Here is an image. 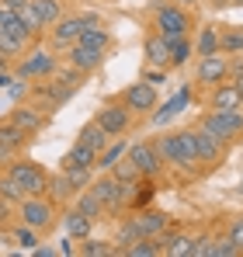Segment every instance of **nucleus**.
<instances>
[{
    "label": "nucleus",
    "mask_w": 243,
    "mask_h": 257,
    "mask_svg": "<svg viewBox=\"0 0 243 257\" xmlns=\"http://www.w3.org/2000/svg\"><path fill=\"white\" fill-rule=\"evenodd\" d=\"M18 222L39 229L42 236H45V233L59 222V205H56L49 195H25V198L18 202Z\"/></svg>",
    "instance_id": "1"
},
{
    "label": "nucleus",
    "mask_w": 243,
    "mask_h": 257,
    "mask_svg": "<svg viewBox=\"0 0 243 257\" xmlns=\"http://www.w3.org/2000/svg\"><path fill=\"white\" fill-rule=\"evenodd\" d=\"M202 128H208L219 143H236L243 136V108H233V111H205L202 115Z\"/></svg>",
    "instance_id": "2"
},
{
    "label": "nucleus",
    "mask_w": 243,
    "mask_h": 257,
    "mask_svg": "<svg viewBox=\"0 0 243 257\" xmlns=\"http://www.w3.org/2000/svg\"><path fill=\"white\" fill-rule=\"evenodd\" d=\"M7 174L21 184L25 195H45V184H49V171L35 164V160H11Z\"/></svg>",
    "instance_id": "3"
},
{
    "label": "nucleus",
    "mask_w": 243,
    "mask_h": 257,
    "mask_svg": "<svg viewBox=\"0 0 243 257\" xmlns=\"http://www.w3.org/2000/svg\"><path fill=\"white\" fill-rule=\"evenodd\" d=\"M59 66H56V56L49 52V49H32L18 66H14V77H21V80H49L52 73H56Z\"/></svg>",
    "instance_id": "4"
},
{
    "label": "nucleus",
    "mask_w": 243,
    "mask_h": 257,
    "mask_svg": "<svg viewBox=\"0 0 243 257\" xmlns=\"http://www.w3.org/2000/svg\"><path fill=\"white\" fill-rule=\"evenodd\" d=\"M118 101L132 111V115H150V111L160 104V97H157V84H150V80H136V84H129L125 90H122Z\"/></svg>",
    "instance_id": "5"
},
{
    "label": "nucleus",
    "mask_w": 243,
    "mask_h": 257,
    "mask_svg": "<svg viewBox=\"0 0 243 257\" xmlns=\"http://www.w3.org/2000/svg\"><path fill=\"white\" fill-rule=\"evenodd\" d=\"M191 25H195V18L181 4H170L167 0L163 7H157V32L160 35H188Z\"/></svg>",
    "instance_id": "6"
},
{
    "label": "nucleus",
    "mask_w": 243,
    "mask_h": 257,
    "mask_svg": "<svg viewBox=\"0 0 243 257\" xmlns=\"http://www.w3.org/2000/svg\"><path fill=\"white\" fill-rule=\"evenodd\" d=\"M125 157L132 160V167L143 174V177H157V174L163 171V160H160V153H157V143H132Z\"/></svg>",
    "instance_id": "7"
},
{
    "label": "nucleus",
    "mask_w": 243,
    "mask_h": 257,
    "mask_svg": "<svg viewBox=\"0 0 243 257\" xmlns=\"http://www.w3.org/2000/svg\"><path fill=\"white\" fill-rule=\"evenodd\" d=\"M94 122L115 139V136H125V132H129V125H132V111H129L122 101H115V104H104V108L94 115Z\"/></svg>",
    "instance_id": "8"
},
{
    "label": "nucleus",
    "mask_w": 243,
    "mask_h": 257,
    "mask_svg": "<svg viewBox=\"0 0 243 257\" xmlns=\"http://www.w3.org/2000/svg\"><path fill=\"white\" fill-rule=\"evenodd\" d=\"M195 80L202 87H215V84H222V80H229V59L222 52L202 56L198 59V70H195Z\"/></svg>",
    "instance_id": "9"
},
{
    "label": "nucleus",
    "mask_w": 243,
    "mask_h": 257,
    "mask_svg": "<svg viewBox=\"0 0 243 257\" xmlns=\"http://www.w3.org/2000/svg\"><path fill=\"white\" fill-rule=\"evenodd\" d=\"M208 108H212V111H233V108H243V94L236 90L233 80H222V84L208 87Z\"/></svg>",
    "instance_id": "10"
},
{
    "label": "nucleus",
    "mask_w": 243,
    "mask_h": 257,
    "mask_svg": "<svg viewBox=\"0 0 243 257\" xmlns=\"http://www.w3.org/2000/svg\"><path fill=\"white\" fill-rule=\"evenodd\" d=\"M195 132V150H198V164L202 167H212V164H219L222 160V150H226V143H219L208 128H191Z\"/></svg>",
    "instance_id": "11"
},
{
    "label": "nucleus",
    "mask_w": 243,
    "mask_h": 257,
    "mask_svg": "<svg viewBox=\"0 0 243 257\" xmlns=\"http://www.w3.org/2000/svg\"><path fill=\"white\" fill-rule=\"evenodd\" d=\"M7 122H11V125H18L21 132H28V136H39L49 118L39 115V108H32V104H18V108H11V111H7Z\"/></svg>",
    "instance_id": "12"
},
{
    "label": "nucleus",
    "mask_w": 243,
    "mask_h": 257,
    "mask_svg": "<svg viewBox=\"0 0 243 257\" xmlns=\"http://www.w3.org/2000/svg\"><path fill=\"white\" fill-rule=\"evenodd\" d=\"M87 28L83 25V14H73V18H59L52 25V45L56 49H70V45L80 39V32Z\"/></svg>",
    "instance_id": "13"
},
{
    "label": "nucleus",
    "mask_w": 243,
    "mask_h": 257,
    "mask_svg": "<svg viewBox=\"0 0 243 257\" xmlns=\"http://www.w3.org/2000/svg\"><path fill=\"white\" fill-rule=\"evenodd\" d=\"M132 219H136V226H139L143 236H163V233L170 229V215L160 212V209H146V205H143Z\"/></svg>",
    "instance_id": "14"
},
{
    "label": "nucleus",
    "mask_w": 243,
    "mask_h": 257,
    "mask_svg": "<svg viewBox=\"0 0 243 257\" xmlns=\"http://www.w3.org/2000/svg\"><path fill=\"white\" fill-rule=\"evenodd\" d=\"M45 195H49V198H52V202H56V205L63 209V205H70V202L77 198V188L70 184V177H66L63 171H56V174H49V184H45Z\"/></svg>",
    "instance_id": "15"
},
{
    "label": "nucleus",
    "mask_w": 243,
    "mask_h": 257,
    "mask_svg": "<svg viewBox=\"0 0 243 257\" xmlns=\"http://www.w3.org/2000/svg\"><path fill=\"white\" fill-rule=\"evenodd\" d=\"M70 66H77V70H83V73H94L97 66H101V59H104V52L101 49H90V45H80L73 42L70 45Z\"/></svg>",
    "instance_id": "16"
},
{
    "label": "nucleus",
    "mask_w": 243,
    "mask_h": 257,
    "mask_svg": "<svg viewBox=\"0 0 243 257\" xmlns=\"http://www.w3.org/2000/svg\"><path fill=\"white\" fill-rule=\"evenodd\" d=\"M63 229H66L70 240H87V236L94 233V219L83 215L80 209L73 205V209H66V215H63Z\"/></svg>",
    "instance_id": "17"
},
{
    "label": "nucleus",
    "mask_w": 243,
    "mask_h": 257,
    "mask_svg": "<svg viewBox=\"0 0 243 257\" xmlns=\"http://www.w3.org/2000/svg\"><path fill=\"white\" fill-rule=\"evenodd\" d=\"M66 167H97V150H90L83 143H73L59 160V171H66Z\"/></svg>",
    "instance_id": "18"
},
{
    "label": "nucleus",
    "mask_w": 243,
    "mask_h": 257,
    "mask_svg": "<svg viewBox=\"0 0 243 257\" xmlns=\"http://www.w3.org/2000/svg\"><path fill=\"white\" fill-rule=\"evenodd\" d=\"M146 63L153 70H170V49H167V35H150L146 39Z\"/></svg>",
    "instance_id": "19"
},
{
    "label": "nucleus",
    "mask_w": 243,
    "mask_h": 257,
    "mask_svg": "<svg viewBox=\"0 0 243 257\" xmlns=\"http://www.w3.org/2000/svg\"><path fill=\"white\" fill-rule=\"evenodd\" d=\"M188 101H191V87H181V94H174V97H170L163 108H153V111H150L153 125H167V122H170V118H174V115H177V111L188 104Z\"/></svg>",
    "instance_id": "20"
},
{
    "label": "nucleus",
    "mask_w": 243,
    "mask_h": 257,
    "mask_svg": "<svg viewBox=\"0 0 243 257\" xmlns=\"http://www.w3.org/2000/svg\"><path fill=\"white\" fill-rule=\"evenodd\" d=\"M32 139H35V136H28V132H21L18 125H11L7 118L0 122V143H4L7 150H14L18 157H21V153L28 150V143H32Z\"/></svg>",
    "instance_id": "21"
},
{
    "label": "nucleus",
    "mask_w": 243,
    "mask_h": 257,
    "mask_svg": "<svg viewBox=\"0 0 243 257\" xmlns=\"http://www.w3.org/2000/svg\"><path fill=\"white\" fill-rule=\"evenodd\" d=\"M177 167H202L198 150H195V132H177Z\"/></svg>",
    "instance_id": "22"
},
{
    "label": "nucleus",
    "mask_w": 243,
    "mask_h": 257,
    "mask_svg": "<svg viewBox=\"0 0 243 257\" xmlns=\"http://www.w3.org/2000/svg\"><path fill=\"white\" fill-rule=\"evenodd\" d=\"M125 153H129V143H125V136H115V139H111V143H108V146L97 153V167H101V171H111V167L118 164Z\"/></svg>",
    "instance_id": "23"
},
{
    "label": "nucleus",
    "mask_w": 243,
    "mask_h": 257,
    "mask_svg": "<svg viewBox=\"0 0 243 257\" xmlns=\"http://www.w3.org/2000/svg\"><path fill=\"white\" fill-rule=\"evenodd\" d=\"M32 11H35L42 28H52L63 18V0H32Z\"/></svg>",
    "instance_id": "24"
},
{
    "label": "nucleus",
    "mask_w": 243,
    "mask_h": 257,
    "mask_svg": "<svg viewBox=\"0 0 243 257\" xmlns=\"http://www.w3.org/2000/svg\"><path fill=\"white\" fill-rule=\"evenodd\" d=\"M191 240H195V236H188V233H170V229H167V233L160 236V247H163L167 257H188Z\"/></svg>",
    "instance_id": "25"
},
{
    "label": "nucleus",
    "mask_w": 243,
    "mask_h": 257,
    "mask_svg": "<svg viewBox=\"0 0 243 257\" xmlns=\"http://www.w3.org/2000/svg\"><path fill=\"white\" fill-rule=\"evenodd\" d=\"M167 49H170V66H184L195 52V45L188 35H167Z\"/></svg>",
    "instance_id": "26"
},
{
    "label": "nucleus",
    "mask_w": 243,
    "mask_h": 257,
    "mask_svg": "<svg viewBox=\"0 0 243 257\" xmlns=\"http://www.w3.org/2000/svg\"><path fill=\"white\" fill-rule=\"evenodd\" d=\"M77 143H83V146H90V150H97V153H101V150L111 143V136L97 125V122H87V125L80 128V136H77Z\"/></svg>",
    "instance_id": "27"
},
{
    "label": "nucleus",
    "mask_w": 243,
    "mask_h": 257,
    "mask_svg": "<svg viewBox=\"0 0 243 257\" xmlns=\"http://www.w3.org/2000/svg\"><path fill=\"white\" fill-rule=\"evenodd\" d=\"M0 28H7V32H11V35H14V39H18V42L25 45V49H28V45L35 42V39H42L39 32H32V28H28V25H25V21H21V14H18V11H14V14H11V18H7V21H4V25H0Z\"/></svg>",
    "instance_id": "28"
},
{
    "label": "nucleus",
    "mask_w": 243,
    "mask_h": 257,
    "mask_svg": "<svg viewBox=\"0 0 243 257\" xmlns=\"http://www.w3.org/2000/svg\"><path fill=\"white\" fill-rule=\"evenodd\" d=\"M73 205H77V209H80L83 215H90L94 222H97V219H104V205H101V198H97V195H94L90 188H83V191H77Z\"/></svg>",
    "instance_id": "29"
},
{
    "label": "nucleus",
    "mask_w": 243,
    "mask_h": 257,
    "mask_svg": "<svg viewBox=\"0 0 243 257\" xmlns=\"http://www.w3.org/2000/svg\"><path fill=\"white\" fill-rule=\"evenodd\" d=\"M122 254H125V257H157V254H163L160 236H139V240H136V243H129Z\"/></svg>",
    "instance_id": "30"
},
{
    "label": "nucleus",
    "mask_w": 243,
    "mask_h": 257,
    "mask_svg": "<svg viewBox=\"0 0 243 257\" xmlns=\"http://www.w3.org/2000/svg\"><path fill=\"white\" fill-rule=\"evenodd\" d=\"M77 254H83V257H115V254H122V250L111 247V240H94V236H87V240H80Z\"/></svg>",
    "instance_id": "31"
},
{
    "label": "nucleus",
    "mask_w": 243,
    "mask_h": 257,
    "mask_svg": "<svg viewBox=\"0 0 243 257\" xmlns=\"http://www.w3.org/2000/svg\"><path fill=\"white\" fill-rule=\"evenodd\" d=\"M80 45H90V49H101V52H108L111 49V32L101 25V28H83L80 39H77Z\"/></svg>",
    "instance_id": "32"
},
{
    "label": "nucleus",
    "mask_w": 243,
    "mask_h": 257,
    "mask_svg": "<svg viewBox=\"0 0 243 257\" xmlns=\"http://www.w3.org/2000/svg\"><path fill=\"white\" fill-rule=\"evenodd\" d=\"M195 52L198 56H215L219 52V28L215 25H205V32L198 35V42H195Z\"/></svg>",
    "instance_id": "33"
},
{
    "label": "nucleus",
    "mask_w": 243,
    "mask_h": 257,
    "mask_svg": "<svg viewBox=\"0 0 243 257\" xmlns=\"http://www.w3.org/2000/svg\"><path fill=\"white\" fill-rule=\"evenodd\" d=\"M153 143H157V153H160L163 164L177 167V132H163L160 139H153Z\"/></svg>",
    "instance_id": "34"
},
{
    "label": "nucleus",
    "mask_w": 243,
    "mask_h": 257,
    "mask_svg": "<svg viewBox=\"0 0 243 257\" xmlns=\"http://www.w3.org/2000/svg\"><path fill=\"white\" fill-rule=\"evenodd\" d=\"M11 236H14V240H18V247H25V250H35V247H39V240H42L39 229H32V226H25V222H18V226L11 229Z\"/></svg>",
    "instance_id": "35"
},
{
    "label": "nucleus",
    "mask_w": 243,
    "mask_h": 257,
    "mask_svg": "<svg viewBox=\"0 0 243 257\" xmlns=\"http://www.w3.org/2000/svg\"><path fill=\"white\" fill-rule=\"evenodd\" d=\"M219 52L222 56H243V32H222L219 35Z\"/></svg>",
    "instance_id": "36"
},
{
    "label": "nucleus",
    "mask_w": 243,
    "mask_h": 257,
    "mask_svg": "<svg viewBox=\"0 0 243 257\" xmlns=\"http://www.w3.org/2000/svg\"><path fill=\"white\" fill-rule=\"evenodd\" d=\"M139 236H143V233H139V226H136V219L129 215V219H125V222L118 226V236H115L111 243H118V250H125V247H129V243H136Z\"/></svg>",
    "instance_id": "37"
},
{
    "label": "nucleus",
    "mask_w": 243,
    "mask_h": 257,
    "mask_svg": "<svg viewBox=\"0 0 243 257\" xmlns=\"http://www.w3.org/2000/svg\"><path fill=\"white\" fill-rule=\"evenodd\" d=\"M0 198H7V202H14V205H18V202L25 198V191H21V184H18V181H14V177H11L7 171L0 174Z\"/></svg>",
    "instance_id": "38"
},
{
    "label": "nucleus",
    "mask_w": 243,
    "mask_h": 257,
    "mask_svg": "<svg viewBox=\"0 0 243 257\" xmlns=\"http://www.w3.org/2000/svg\"><path fill=\"white\" fill-rule=\"evenodd\" d=\"M14 226H18V205L0 198V233H11Z\"/></svg>",
    "instance_id": "39"
},
{
    "label": "nucleus",
    "mask_w": 243,
    "mask_h": 257,
    "mask_svg": "<svg viewBox=\"0 0 243 257\" xmlns=\"http://www.w3.org/2000/svg\"><path fill=\"white\" fill-rule=\"evenodd\" d=\"M21 52H25V45L18 42V39H14L7 28H0V56H7V59H18Z\"/></svg>",
    "instance_id": "40"
},
{
    "label": "nucleus",
    "mask_w": 243,
    "mask_h": 257,
    "mask_svg": "<svg viewBox=\"0 0 243 257\" xmlns=\"http://www.w3.org/2000/svg\"><path fill=\"white\" fill-rule=\"evenodd\" d=\"M111 174H115V177H118L122 184H136V181H139V177H143V174L136 171V167H132V160H129V157H122L118 164H115V167H111Z\"/></svg>",
    "instance_id": "41"
},
{
    "label": "nucleus",
    "mask_w": 243,
    "mask_h": 257,
    "mask_svg": "<svg viewBox=\"0 0 243 257\" xmlns=\"http://www.w3.org/2000/svg\"><path fill=\"white\" fill-rule=\"evenodd\" d=\"M243 250L229 240V236H219V240H212V257H240Z\"/></svg>",
    "instance_id": "42"
},
{
    "label": "nucleus",
    "mask_w": 243,
    "mask_h": 257,
    "mask_svg": "<svg viewBox=\"0 0 243 257\" xmlns=\"http://www.w3.org/2000/svg\"><path fill=\"white\" fill-rule=\"evenodd\" d=\"M188 257H212V236H195Z\"/></svg>",
    "instance_id": "43"
},
{
    "label": "nucleus",
    "mask_w": 243,
    "mask_h": 257,
    "mask_svg": "<svg viewBox=\"0 0 243 257\" xmlns=\"http://www.w3.org/2000/svg\"><path fill=\"white\" fill-rule=\"evenodd\" d=\"M226 236H229V240H233V243L243 250V215H236V219L226 226Z\"/></svg>",
    "instance_id": "44"
},
{
    "label": "nucleus",
    "mask_w": 243,
    "mask_h": 257,
    "mask_svg": "<svg viewBox=\"0 0 243 257\" xmlns=\"http://www.w3.org/2000/svg\"><path fill=\"white\" fill-rule=\"evenodd\" d=\"M229 80H233L236 90L243 94V56H233V63H229Z\"/></svg>",
    "instance_id": "45"
},
{
    "label": "nucleus",
    "mask_w": 243,
    "mask_h": 257,
    "mask_svg": "<svg viewBox=\"0 0 243 257\" xmlns=\"http://www.w3.org/2000/svg\"><path fill=\"white\" fill-rule=\"evenodd\" d=\"M11 160H18V153H14V150H7V146L0 143V167H11Z\"/></svg>",
    "instance_id": "46"
},
{
    "label": "nucleus",
    "mask_w": 243,
    "mask_h": 257,
    "mask_svg": "<svg viewBox=\"0 0 243 257\" xmlns=\"http://www.w3.org/2000/svg\"><path fill=\"white\" fill-rule=\"evenodd\" d=\"M163 73H167V70H150V66H146V73H143V77H146L150 84H163V80H167Z\"/></svg>",
    "instance_id": "47"
},
{
    "label": "nucleus",
    "mask_w": 243,
    "mask_h": 257,
    "mask_svg": "<svg viewBox=\"0 0 243 257\" xmlns=\"http://www.w3.org/2000/svg\"><path fill=\"white\" fill-rule=\"evenodd\" d=\"M7 11H21V7H28V0H0Z\"/></svg>",
    "instance_id": "48"
},
{
    "label": "nucleus",
    "mask_w": 243,
    "mask_h": 257,
    "mask_svg": "<svg viewBox=\"0 0 243 257\" xmlns=\"http://www.w3.org/2000/svg\"><path fill=\"white\" fill-rule=\"evenodd\" d=\"M11 14H14V11H7V7H4V4H0V25H4V21H7V18H11Z\"/></svg>",
    "instance_id": "49"
},
{
    "label": "nucleus",
    "mask_w": 243,
    "mask_h": 257,
    "mask_svg": "<svg viewBox=\"0 0 243 257\" xmlns=\"http://www.w3.org/2000/svg\"><path fill=\"white\" fill-rule=\"evenodd\" d=\"M170 4H181V7H188V4H195V0H170Z\"/></svg>",
    "instance_id": "50"
},
{
    "label": "nucleus",
    "mask_w": 243,
    "mask_h": 257,
    "mask_svg": "<svg viewBox=\"0 0 243 257\" xmlns=\"http://www.w3.org/2000/svg\"><path fill=\"white\" fill-rule=\"evenodd\" d=\"M226 4H243V0H226Z\"/></svg>",
    "instance_id": "51"
}]
</instances>
